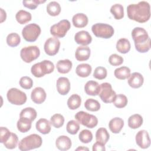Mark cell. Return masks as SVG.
<instances>
[{
    "label": "cell",
    "mask_w": 151,
    "mask_h": 151,
    "mask_svg": "<svg viewBox=\"0 0 151 151\" xmlns=\"http://www.w3.org/2000/svg\"><path fill=\"white\" fill-rule=\"evenodd\" d=\"M40 34V27L35 23L27 25L24 27L22 31V35L23 38L28 42L35 41Z\"/></svg>",
    "instance_id": "8992f818"
},
{
    "label": "cell",
    "mask_w": 151,
    "mask_h": 151,
    "mask_svg": "<svg viewBox=\"0 0 151 151\" xmlns=\"http://www.w3.org/2000/svg\"><path fill=\"white\" fill-rule=\"evenodd\" d=\"M55 145L60 150H67L71 146V140L68 136L62 135L56 139Z\"/></svg>",
    "instance_id": "ffe728a7"
},
{
    "label": "cell",
    "mask_w": 151,
    "mask_h": 151,
    "mask_svg": "<svg viewBox=\"0 0 151 151\" xmlns=\"http://www.w3.org/2000/svg\"><path fill=\"white\" fill-rule=\"evenodd\" d=\"M76 150H88V149L87 147L80 146V147H78V148H77Z\"/></svg>",
    "instance_id": "f907efd6"
},
{
    "label": "cell",
    "mask_w": 151,
    "mask_h": 151,
    "mask_svg": "<svg viewBox=\"0 0 151 151\" xmlns=\"http://www.w3.org/2000/svg\"><path fill=\"white\" fill-rule=\"evenodd\" d=\"M136 50L141 53L147 52L150 48V38L147 31L143 28L136 27L132 31Z\"/></svg>",
    "instance_id": "7a4b0ae2"
},
{
    "label": "cell",
    "mask_w": 151,
    "mask_h": 151,
    "mask_svg": "<svg viewBox=\"0 0 151 151\" xmlns=\"http://www.w3.org/2000/svg\"><path fill=\"white\" fill-rule=\"evenodd\" d=\"M57 89L61 95H66L70 89V83L68 78L65 77H59L57 80Z\"/></svg>",
    "instance_id": "9a60e30c"
},
{
    "label": "cell",
    "mask_w": 151,
    "mask_h": 151,
    "mask_svg": "<svg viewBox=\"0 0 151 151\" xmlns=\"http://www.w3.org/2000/svg\"><path fill=\"white\" fill-rule=\"evenodd\" d=\"M42 138L37 134H31L22 139L18 143V148L22 151L30 150L40 147L42 145Z\"/></svg>",
    "instance_id": "3957f363"
},
{
    "label": "cell",
    "mask_w": 151,
    "mask_h": 151,
    "mask_svg": "<svg viewBox=\"0 0 151 151\" xmlns=\"http://www.w3.org/2000/svg\"><path fill=\"white\" fill-rule=\"evenodd\" d=\"M91 70L92 68L90 64L83 63L77 66L76 72L79 77H87L91 74Z\"/></svg>",
    "instance_id": "d4e9b609"
},
{
    "label": "cell",
    "mask_w": 151,
    "mask_h": 151,
    "mask_svg": "<svg viewBox=\"0 0 151 151\" xmlns=\"http://www.w3.org/2000/svg\"><path fill=\"white\" fill-rule=\"evenodd\" d=\"M21 41V38L19 35L15 32L10 33L6 37V43L11 47H15L18 45Z\"/></svg>",
    "instance_id": "8d00e7d4"
},
{
    "label": "cell",
    "mask_w": 151,
    "mask_h": 151,
    "mask_svg": "<svg viewBox=\"0 0 151 151\" xmlns=\"http://www.w3.org/2000/svg\"><path fill=\"white\" fill-rule=\"evenodd\" d=\"M91 31L96 37L105 39L111 38L114 32L112 26L103 23L94 24L91 27Z\"/></svg>",
    "instance_id": "5b68a950"
},
{
    "label": "cell",
    "mask_w": 151,
    "mask_h": 151,
    "mask_svg": "<svg viewBox=\"0 0 151 151\" xmlns=\"http://www.w3.org/2000/svg\"><path fill=\"white\" fill-rule=\"evenodd\" d=\"M131 48L130 41L126 38H120L116 43V49L120 53L126 54Z\"/></svg>",
    "instance_id": "4316f807"
},
{
    "label": "cell",
    "mask_w": 151,
    "mask_h": 151,
    "mask_svg": "<svg viewBox=\"0 0 151 151\" xmlns=\"http://www.w3.org/2000/svg\"><path fill=\"white\" fill-rule=\"evenodd\" d=\"M11 132L5 127H1L0 128V142L4 143L9 137Z\"/></svg>",
    "instance_id": "7dc6e473"
},
{
    "label": "cell",
    "mask_w": 151,
    "mask_h": 151,
    "mask_svg": "<svg viewBox=\"0 0 151 151\" xmlns=\"http://www.w3.org/2000/svg\"><path fill=\"white\" fill-rule=\"evenodd\" d=\"M78 138L80 142L82 143H88L93 139V134L91 131L87 129H84L80 132Z\"/></svg>",
    "instance_id": "60d3db41"
},
{
    "label": "cell",
    "mask_w": 151,
    "mask_h": 151,
    "mask_svg": "<svg viewBox=\"0 0 151 151\" xmlns=\"http://www.w3.org/2000/svg\"><path fill=\"white\" fill-rule=\"evenodd\" d=\"M8 101L14 105H22L27 101V95L17 88H10L6 94Z\"/></svg>",
    "instance_id": "ba28073f"
},
{
    "label": "cell",
    "mask_w": 151,
    "mask_h": 151,
    "mask_svg": "<svg viewBox=\"0 0 151 151\" xmlns=\"http://www.w3.org/2000/svg\"><path fill=\"white\" fill-rule=\"evenodd\" d=\"M47 12L51 16H57L61 12L60 5L56 1H51L47 5Z\"/></svg>",
    "instance_id": "d6a6232c"
},
{
    "label": "cell",
    "mask_w": 151,
    "mask_h": 151,
    "mask_svg": "<svg viewBox=\"0 0 151 151\" xmlns=\"http://www.w3.org/2000/svg\"><path fill=\"white\" fill-rule=\"evenodd\" d=\"M85 108L91 111H97L100 109V103L93 99H88L84 103Z\"/></svg>",
    "instance_id": "d590c367"
},
{
    "label": "cell",
    "mask_w": 151,
    "mask_h": 151,
    "mask_svg": "<svg viewBox=\"0 0 151 151\" xmlns=\"http://www.w3.org/2000/svg\"><path fill=\"white\" fill-rule=\"evenodd\" d=\"M88 18L83 13H77L75 14L72 18L73 25L76 28L85 27L88 24Z\"/></svg>",
    "instance_id": "44dd1931"
},
{
    "label": "cell",
    "mask_w": 151,
    "mask_h": 151,
    "mask_svg": "<svg viewBox=\"0 0 151 151\" xmlns=\"http://www.w3.org/2000/svg\"><path fill=\"white\" fill-rule=\"evenodd\" d=\"M75 119L79 123L90 129L94 128L98 124V119L96 116L84 111L77 112L75 115Z\"/></svg>",
    "instance_id": "52a82bcc"
},
{
    "label": "cell",
    "mask_w": 151,
    "mask_h": 151,
    "mask_svg": "<svg viewBox=\"0 0 151 151\" xmlns=\"http://www.w3.org/2000/svg\"><path fill=\"white\" fill-rule=\"evenodd\" d=\"M18 142V138L17 135L15 133L11 132V134L8 139L3 144L6 148L9 149H13L16 147Z\"/></svg>",
    "instance_id": "ab89813d"
},
{
    "label": "cell",
    "mask_w": 151,
    "mask_h": 151,
    "mask_svg": "<svg viewBox=\"0 0 151 151\" xmlns=\"http://www.w3.org/2000/svg\"><path fill=\"white\" fill-rule=\"evenodd\" d=\"M136 143L142 149H147L150 145V139L148 132L145 130H142L136 135Z\"/></svg>",
    "instance_id": "4fadbf2b"
},
{
    "label": "cell",
    "mask_w": 151,
    "mask_h": 151,
    "mask_svg": "<svg viewBox=\"0 0 151 151\" xmlns=\"http://www.w3.org/2000/svg\"><path fill=\"white\" fill-rule=\"evenodd\" d=\"M60 47V42L57 37H51L46 40L44 48L45 53L50 56L57 54Z\"/></svg>",
    "instance_id": "7c38bea8"
},
{
    "label": "cell",
    "mask_w": 151,
    "mask_h": 151,
    "mask_svg": "<svg viewBox=\"0 0 151 151\" xmlns=\"http://www.w3.org/2000/svg\"><path fill=\"white\" fill-rule=\"evenodd\" d=\"M124 126V121L120 117H114L109 123V127L113 133H119Z\"/></svg>",
    "instance_id": "603a6c76"
},
{
    "label": "cell",
    "mask_w": 151,
    "mask_h": 151,
    "mask_svg": "<svg viewBox=\"0 0 151 151\" xmlns=\"http://www.w3.org/2000/svg\"><path fill=\"white\" fill-rule=\"evenodd\" d=\"M100 85L97 81L90 80L84 86V91L87 95L95 96L99 95L100 91Z\"/></svg>",
    "instance_id": "d6986e66"
},
{
    "label": "cell",
    "mask_w": 151,
    "mask_h": 151,
    "mask_svg": "<svg viewBox=\"0 0 151 151\" xmlns=\"http://www.w3.org/2000/svg\"><path fill=\"white\" fill-rule=\"evenodd\" d=\"M47 94L42 87H38L35 88L31 92V98L33 102L36 104H41L46 99Z\"/></svg>",
    "instance_id": "2e32d148"
},
{
    "label": "cell",
    "mask_w": 151,
    "mask_h": 151,
    "mask_svg": "<svg viewBox=\"0 0 151 151\" xmlns=\"http://www.w3.org/2000/svg\"><path fill=\"white\" fill-rule=\"evenodd\" d=\"M37 111L32 107H26L21 110L19 114V118L25 119L31 122L34 121L37 117Z\"/></svg>",
    "instance_id": "484cf974"
},
{
    "label": "cell",
    "mask_w": 151,
    "mask_h": 151,
    "mask_svg": "<svg viewBox=\"0 0 151 151\" xmlns=\"http://www.w3.org/2000/svg\"><path fill=\"white\" fill-rule=\"evenodd\" d=\"M19 85L24 89H30L32 87L33 81L30 77L24 76L20 78Z\"/></svg>",
    "instance_id": "ee69618b"
},
{
    "label": "cell",
    "mask_w": 151,
    "mask_h": 151,
    "mask_svg": "<svg viewBox=\"0 0 151 151\" xmlns=\"http://www.w3.org/2000/svg\"><path fill=\"white\" fill-rule=\"evenodd\" d=\"M81 103V99L79 95L77 94H72L67 100V106L71 110L78 109Z\"/></svg>",
    "instance_id": "1f68e13d"
},
{
    "label": "cell",
    "mask_w": 151,
    "mask_h": 151,
    "mask_svg": "<svg viewBox=\"0 0 151 151\" xmlns=\"http://www.w3.org/2000/svg\"><path fill=\"white\" fill-rule=\"evenodd\" d=\"M105 145L99 142H96L93 146L92 150L93 151H104L106 150Z\"/></svg>",
    "instance_id": "c3c4849f"
},
{
    "label": "cell",
    "mask_w": 151,
    "mask_h": 151,
    "mask_svg": "<svg viewBox=\"0 0 151 151\" xmlns=\"http://www.w3.org/2000/svg\"><path fill=\"white\" fill-rule=\"evenodd\" d=\"M128 100L126 96L122 94L116 95L114 101H113L114 105L117 108H123L127 104Z\"/></svg>",
    "instance_id": "74e56055"
},
{
    "label": "cell",
    "mask_w": 151,
    "mask_h": 151,
    "mask_svg": "<svg viewBox=\"0 0 151 151\" xmlns=\"http://www.w3.org/2000/svg\"><path fill=\"white\" fill-rule=\"evenodd\" d=\"M114 76L119 80H125L130 76V69L127 67H121L116 68L114 72Z\"/></svg>",
    "instance_id": "4dcf8cb0"
},
{
    "label": "cell",
    "mask_w": 151,
    "mask_h": 151,
    "mask_svg": "<svg viewBox=\"0 0 151 151\" xmlns=\"http://www.w3.org/2000/svg\"><path fill=\"white\" fill-rule=\"evenodd\" d=\"M50 123L54 127L60 128L64 124V118L60 114H55L50 118Z\"/></svg>",
    "instance_id": "f35d334b"
},
{
    "label": "cell",
    "mask_w": 151,
    "mask_h": 151,
    "mask_svg": "<svg viewBox=\"0 0 151 151\" xmlns=\"http://www.w3.org/2000/svg\"><path fill=\"white\" fill-rule=\"evenodd\" d=\"M0 9H1V22H2L6 19V14L5 11H4L2 8H0Z\"/></svg>",
    "instance_id": "681fc988"
},
{
    "label": "cell",
    "mask_w": 151,
    "mask_h": 151,
    "mask_svg": "<svg viewBox=\"0 0 151 151\" xmlns=\"http://www.w3.org/2000/svg\"><path fill=\"white\" fill-rule=\"evenodd\" d=\"M66 129L68 133L71 134H76L80 129L79 123L74 120H70L67 124Z\"/></svg>",
    "instance_id": "b9f144b4"
},
{
    "label": "cell",
    "mask_w": 151,
    "mask_h": 151,
    "mask_svg": "<svg viewBox=\"0 0 151 151\" xmlns=\"http://www.w3.org/2000/svg\"><path fill=\"white\" fill-rule=\"evenodd\" d=\"M144 81V78L143 76L137 72L133 73L130 74L128 80L129 85L134 88H137L140 87Z\"/></svg>",
    "instance_id": "e0dca14e"
},
{
    "label": "cell",
    "mask_w": 151,
    "mask_h": 151,
    "mask_svg": "<svg viewBox=\"0 0 151 151\" xmlns=\"http://www.w3.org/2000/svg\"><path fill=\"white\" fill-rule=\"evenodd\" d=\"M100 88L99 95L101 100L105 103H113L116 94L112 89L111 85L109 83H103L100 85Z\"/></svg>",
    "instance_id": "8fae6325"
},
{
    "label": "cell",
    "mask_w": 151,
    "mask_h": 151,
    "mask_svg": "<svg viewBox=\"0 0 151 151\" xmlns=\"http://www.w3.org/2000/svg\"><path fill=\"white\" fill-rule=\"evenodd\" d=\"M17 22L20 24H25L31 20V14L25 10H19L15 15Z\"/></svg>",
    "instance_id": "f1b7e54d"
},
{
    "label": "cell",
    "mask_w": 151,
    "mask_h": 151,
    "mask_svg": "<svg viewBox=\"0 0 151 151\" xmlns=\"http://www.w3.org/2000/svg\"><path fill=\"white\" fill-rule=\"evenodd\" d=\"M45 1H40V0H31V1H23V5L30 9H35L38 6L39 4L41 3H44Z\"/></svg>",
    "instance_id": "bcb514c9"
},
{
    "label": "cell",
    "mask_w": 151,
    "mask_h": 151,
    "mask_svg": "<svg viewBox=\"0 0 151 151\" xmlns=\"http://www.w3.org/2000/svg\"><path fill=\"white\" fill-rule=\"evenodd\" d=\"M31 124L32 122L25 119L19 118L17 124V129L21 133H26L30 130Z\"/></svg>",
    "instance_id": "e575fe53"
},
{
    "label": "cell",
    "mask_w": 151,
    "mask_h": 151,
    "mask_svg": "<svg viewBox=\"0 0 151 151\" xmlns=\"http://www.w3.org/2000/svg\"><path fill=\"white\" fill-rule=\"evenodd\" d=\"M90 49L87 46H80L77 47L75 52V57L79 61L87 60L90 55Z\"/></svg>",
    "instance_id": "ac0fdd59"
},
{
    "label": "cell",
    "mask_w": 151,
    "mask_h": 151,
    "mask_svg": "<svg viewBox=\"0 0 151 151\" xmlns=\"http://www.w3.org/2000/svg\"><path fill=\"white\" fill-rule=\"evenodd\" d=\"M129 19L140 23L147 21L150 17V7L146 1H140L136 4H130L127 7Z\"/></svg>",
    "instance_id": "6da1fadb"
},
{
    "label": "cell",
    "mask_w": 151,
    "mask_h": 151,
    "mask_svg": "<svg viewBox=\"0 0 151 151\" xmlns=\"http://www.w3.org/2000/svg\"><path fill=\"white\" fill-rule=\"evenodd\" d=\"M54 70V64L49 60H43L41 62L34 64L31 71L32 74L35 77H42L47 74H50Z\"/></svg>",
    "instance_id": "277c9868"
},
{
    "label": "cell",
    "mask_w": 151,
    "mask_h": 151,
    "mask_svg": "<svg viewBox=\"0 0 151 151\" xmlns=\"http://www.w3.org/2000/svg\"><path fill=\"white\" fill-rule=\"evenodd\" d=\"M107 71L106 68L103 67H97L94 71L93 77L98 80L104 79L107 77Z\"/></svg>",
    "instance_id": "7bdbcfd3"
},
{
    "label": "cell",
    "mask_w": 151,
    "mask_h": 151,
    "mask_svg": "<svg viewBox=\"0 0 151 151\" xmlns=\"http://www.w3.org/2000/svg\"><path fill=\"white\" fill-rule=\"evenodd\" d=\"M143 121V118L141 115L134 114L129 117L128 119V126L132 129H136L142 126Z\"/></svg>",
    "instance_id": "83f0119b"
},
{
    "label": "cell",
    "mask_w": 151,
    "mask_h": 151,
    "mask_svg": "<svg viewBox=\"0 0 151 151\" xmlns=\"http://www.w3.org/2000/svg\"><path fill=\"white\" fill-rule=\"evenodd\" d=\"M72 62L68 60H59L56 65L57 71L61 74L68 73L72 68Z\"/></svg>",
    "instance_id": "cb8c5ba5"
},
{
    "label": "cell",
    "mask_w": 151,
    "mask_h": 151,
    "mask_svg": "<svg viewBox=\"0 0 151 151\" xmlns=\"http://www.w3.org/2000/svg\"><path fill=\"white\" fill-rule=\"evenodd\" d=\"M36 129L40 133L46 134L51 131V123L47 119H39L35 124Z\"/></svg>",
    "instance_id": "7402d4cb"
},
{
    "label": "cell",
    "mask_w": 151,
    "mask_h": 151,
    "mask_svg": "<svg viewBox=\"0 0 151 151\" xmlns=\"http://www.w3.org/2000/svg\"><path fill=\"white\" fill-rule=\"evenodd\" d=\"M40 55L39 48L36 45L24 47L20 51L21 59L27 63H29L38 58Z\"/></svg>",
    "instance_id": "9c48e42d"
},
{
    "label": "cell",
    "mask_w": 151,
    "mask_h": 151,
    "mask_svg": "<svg viewBox=\"0 0 151 151\" xmlns=\"http://www.w3.org/2000/svg\"><path fill=\"white\" fill-rule=\"evenodd\" d=\"M109 63L113 66H118L123 63V58L116 54H111L109 58Z\"/></svg>",
    "instance_id": "f6af8a7d"
},
{
    "label": "cell",
    "mask_w": 151,
    "mask_h": 151,
    "mask_svg": "<svg viewBox=\"0 0 151 151\" xmlns=\"http://www.w3.org/2000/svg\"><path fill=\"white\" fill-rule=\"evenodd\" d=\"M74 40L77 44L86 46L91 42L92 37L87 31L83 30L77 32L75 34Z\"/></svg>",
    "instance_id": "5bb4252c"
},
{
    "label": "cell",
    "mask_w": 151,
    "mask_h": 151,
    "mask_svg": "<svg viewBox=\"0 0 151 151\" xmlns=\"http://www.w3.org/2000/svg\"><path fill=\"white\" fill-rule=\"evenodd\" d=\"M71 24L68 20L63 19L51 27L50 33L57 38L64 37L70 29Z\"/></svg>",
    "instance_id": "30bf717a"
},
{
    "label": "cell",
    "mask_w": 151,
    "mask_h": 151,
    "mask_svg": "<svg viewBox=\"0 0 151 151\" xmlns=\"http://www.w3.org/2000/svg\"><path fill=\"white\" fill-rule=\"evenodd\" d=\"M109 137H110V134L106 129L104 127H100L96 131V141L105 145L109 140Z\"/></svg>",
    "instance_id": "f546056e"
},
{
    "label": "cell",
    "mask_w": 151,
    "mask_h": 151,
    "mask_svg": "<svg viewBox=\"0 0 151 151\" xmlns=\"http://www.w3.org/2000/svg\"><path fill=\"white\" fill-rule=\"evenodd\" d=\"M110 12L116 19H120L124 17L123 6L120 4H116L111 6Z\"/></svg>",
    "instance_id": "836d02e7"
}]
</instances>
